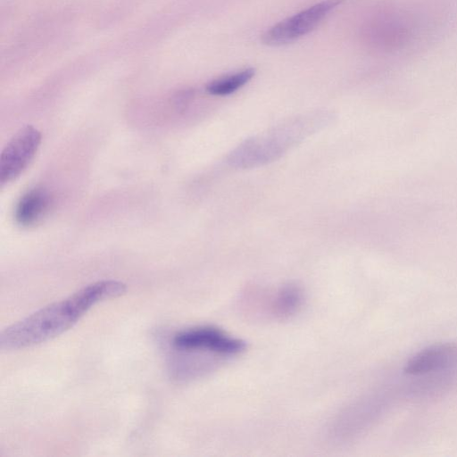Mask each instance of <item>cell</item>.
Here are the masks:
<instances>
[{
    "label": "cell",
    "instance_id": "3",
    "mask_svg": "<svg viewBox=\"0 0 457 457\" xmlns=\"http://www.w3.org/2000/svg\"><path fill=\"white\" fill-rule=\"evenodd\" d=\"M172 344L179 351L205 353L220 359L236 356L245 348L242 339L211 326L181 330L173 337Z\"/></svg>",
    "mask_w": 457,
    "mask_h": 457
},
{
    "label": "cell",
    "instance_id": "10",
    "mask_svg": "<svg viewBox=\"0 0 457 457\" xmlns=\"http://www.w3.org/2000/svg\"><path fill=\"white\" fill-rule=\"evenodd\" d=\"M255 74L253 68H247L209 82L206 91L213 96L230 95L245 86Z\"/></svg>",
    "mask_w": 457,
    "mask_h": 457
},
{
    "label": "cell",
    "instance_id": "6",
    "mask_svg": "<svg viewBox=\"0 0 457 457\" xmlns=\"http://www.w3.org/2000/svg\"><path fill=\"white\" fill-rule=\"evenodd\" d=\"M412 21L401 12H387L380 14L370 27L372 43L386 52L403 49L413 38Z\"/></svg>",
    "mask_w": 457,
    "mask_h": 457
},
{
    "label": "cell",
    "instance_id": "8",
    "mask_svg": "<svg viewBox=\"0 0 457 457\" xmlns=\"http://www.w3.org/2000/svg\"><path fill=\"white\" fill-rule=\"evenodd\" d=\"M52 199L44 188L37 187L26 192L17 203L14 218L18 224L29 227L37 224L48 212Z\"/></svg>",
    "mask_w": 457,
    "mask_h": 457
},
{
    "label": "cell",
    "instance_id": "7",
    "mask_svg": "<svg viewBox=\"0 0 457 457\" xmlns=\"http://www.w3.org/2000/svg\"><path fill=\"white\" fill-rule=\"evenodd\" d=\"M457 367V343H442L428 346L405 363L403 372L419 377L453 371Z\"/></svg>",
    "mask_w": 457,
    "mask_h": 457
},
{
    "label": "cell",
    "instance_id": "4",
    "mask_svg": "<svg viewBox=\"0 0 457 457\" xmlns=\"http://www.w3.org/2000/svg\"><path fill=\"white\" fill-rule=\"evenodd\" d=\"M343 1L323 0L279 21L262 35V42L270 46L294 42L314 29Z\"/></svg>",
    "mask_w": 457,
    "mask_h": 457
},
{
    "label": "cell",
    "instance_id": "5",
    "mask_svg": "<svg viewBox=\"0 0 457 457\" xmlns=\"http://www.w3.org/2000/svg\"><path fill=\"white\" fill-rule=\"evenodd\" d=\"M41 144V133L32 125L20 129L4 147L0 157V182L15 180L28 168Z\"/></svg>",
    "mask_w": 457,
    "mask_h": 457
},
{
    "label": "cell",
    "instance_id": "2",
    "mask_svg": "<svg viewBox=\"0 0 457 457\" xmlns=\"http://www.w3.org/2000/svg\"><path fill=\"white\" fill-rule=\"evenodd\" d=\"M391 395L387 391H373L363 395L334 417L328 427V436L336 443H345L369 429L386 410Z\"/></svg>",
    "mask_w": 457,
    "mask_h": 457
},
{
    "label": "cell",
    "instance_id": "1",
    "mask_svg": "<svg viewBox=\"0 0 457 457\" xmlns=\"http://www.w3.org/2000/svg\"><path fill=\"white\" fill-rule=\"evenodd\" d=\"M126 291V285L114 279L87 285L4 328L0 334V348L17 351L51 340L71 328L96 303Z\"/></svg>",
    "mask_w": 457,
    "mask_h": 457
},
{
    "label": "cell",
    "instance_id": "9",
    "mask_svg": "<svg viewBox=\"0 0 457 457\" xmlns=\"http://www.w3.org/2000/svg\"><path fill=\"white\" fill-rule=\"evenodd\" d=\"M303 300V290L295 284L282 286L270 299V309L278 318H287L295 314Z\"/></svg>",
    "mask_w": 457,
    "mask_h": 457
}]
</instances>
